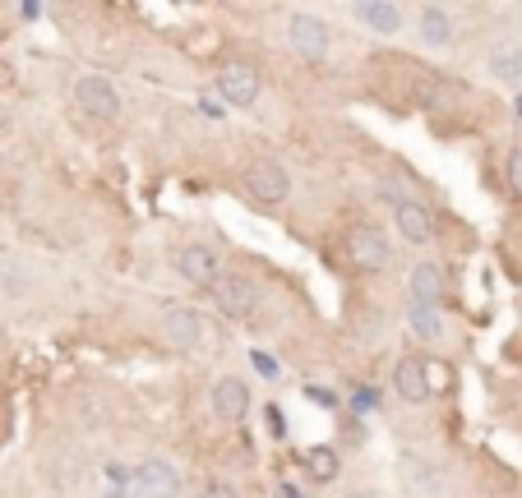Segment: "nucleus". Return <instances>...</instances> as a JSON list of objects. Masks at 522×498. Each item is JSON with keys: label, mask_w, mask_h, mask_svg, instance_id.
Segmentation results:
<instances>
[{"label": "nucleus", "mask_w": 522, "mask_h": 498, "mask_svg": "<svg viewBox=\"0 0 522 498\" xmlns=\"http://www.w3.org/2000/svg\"><path fill=\"white\" fill-rule=\"evenodd\" d=\"M347 254H352L356 268H365V273H379V268H389L393 245H389V236H384L379 226L361 222V226H352V231H347Z\"/></svg>", "instance_id": "nucleus-1"}, {"label": "nucleus", "mask_w": 522, "mask_h": 498, "mask_svg": "<svg viewBox=\"0 0 522 498\" xmlns=\"http://www.w3.org/2000/svg\"><path fill=\"white\" fill-rule=\"evenodd\" d=\"M213 300H218V309L227 319H250L259 305V286L241 273H222L218 282H213Z\"/></svg>", "instance_id": "nucleus-2"}, {"label": "nucleus", "mask_w": 522, "mask_h": 498, "mask_svg": "<svg viewBox=\"0 0 522 498\" xmlns=\"http://www.w3.org/2000/svg\"><path fill=\"white\" fill-rule=\"evenodd\" d=\"M74 102H79L93 120H116L121 116V93L111 88V79H98V74H88V79L74 83Z\"/></svg>", "instance_id": "nucleus-3"}, {"label": "nucleus", "mask_w": 522, "mask_h": 498, "mask_svg": "<svg viewBox=\"0 0 522 498\" xmlns=\"http://www.w3.org/2000/svg\"><path fill=\"white\" fill-rule=\"evenodd\" d=\"M245 190L255 194L259 203H282L292 194V180H287V171H282L278 162L259 157V162H250V171H245Z\"/></svg>", "instance_id": "nucleus-4"}, {"label": "nucleus", "mask_w": 522, "mask_h": 498, "mask_svg": "<svg viewBox=\"0 0 522 498\" xmlns=\"http://www.w3.org/2000/svg\"><path fill=\"white\" fill-rule=\"evenodd\" d=\"M218 93L227 97L231 107H250L259 97V70L255 65H245V60H231L218 70Z\"/></svg>", "instance_id": "nucleus-5"}, {"label": "nucleus", "mask_w": 522, "mask_h": 498, "mask_svg": "<svg viewBox=\"0 0 522 498\" xmlns=\"http://www.w3.org/2000/svg\"><path fill=\"white\" fill-rule=\"evenodd\" d=\"M287 42L296 47V56L315 60V65L328 56V28L319 24L315 14H292V24H287Z\"/></svg>", "instance_id": "nucleus-6"}, {"label": "nucleus", "mask_w": 522, "mask_h": 498, "mask_svg": "<svg viewBox=\"0 0 522 498\" xmlns=\"http://www.w3.org/2000/svg\"><path fill=\"white\" fill-rule=\"evenodd\" d=\"M245 411H250V388H245L241 379H218L213 383V415H218L222 425H236V420H245Z\"/></svg>", "instance_id": "nucleus-7"}, {"label": "nucleus", "mask_w": 522, "mask_h": 498, "mask_svg": "<svg viewBox=\"0 0 522 498\" xmlns=\"http://www.w3.org/2000/svg\"><path fill=\"white\" fill-rule=\"evenodd\" d=\"M393 388H398L402 402H430V374H425V360H412V356H402L398 369H393Z\"/></svg>", "instance_id": "nucleus-8"}, {"label": "nucleus", "mask_w": 522, "mask_h": 498, "mask_svg": "<svg viewBox=\"0 0 522 498\" xmlns=\"http://www.w3.org/2000/svg\"><path fill=\"white\" fill-rule=\"evenodd\" d=\"M176 268H181L185 282H195V286H213L218 282V254L204 245H185L181 254H176Z\"/></svg>", "instance_id": "nucleus-9"}, {"label": "nucleus", "mask_w": 522, "mask_h": 498, "mask_svg": "<svg viewBox=\"0 0 522 498\" xmlns=\"http://www.w3.org/2000/svg\"><path fill=\"white\" fill-rule=\"evenodd\" d=\"M134 485H139L144 498H176L181 494V475H176V466H167V462H144L139 475H134Z\"/></svg>", "instance_id": "nucleus-10"}, {"label": "nucleus", "mask_w": 522, "mask_h": 498, "mask_svg": "<svg viewBox=\"0 0 522 498\" xmlns=\"http://www.w3.org/2000/svg\"><path fill=\"white\" fill-rule=\"evenodd\" d=\"M162 332H167V342L176 346V351H195L199 337H204V319H199L195 309H167Z\"/></svg>", "instance_id": "nucleus-11"}, {"label": "nucleus", "mask_w": 522, "mask_h": 498, "mask_svg": "<svg viewBox=\"0 0 522 498\" xmlns=\"http://www.w3.org/2000/svg\"><path fill=\"white\" fill-rule=\"evenodd\" d=\"M407 291H412V305L416 309H435L439 300H444V273H439L435 263H416Z\"/></svg>", "instance_id": "nucleus-12"}, {"label": "nucleus", "mask_w": 522, "mask_h": 498, "mask_svg": "<svg viewBox=\"0 0 522 498\" xmlns=\"http://www.w3.org/2000/svg\"><path fill=\"white\" fill-rule=\"evenodd\" d=\"M356 19L379 37H389V33H398L402 28V10L398 5H389V0H361V5H356Z\"/></svg>", "instance_id": "nucleus-13"}, {"label": "nucleus", "mask_w": 522, "mask_h": 498, "mask_svg": "<svg viewBox=\"0 0 522 498\" xmlns=\"http://www.w3.org/2000/svg\"><path fill=\"white\" fill-rule=\"evenodd\" d=\"M393 213H398V231L412 240V245H425V240H430V231H435V226H430V213H425L421 203L398 199V208H393Z\"/></svg>", "instance_id": "nucleus-14"}, {"label": "nucleus", "mask_w": 522, "mask_h": 498, "mask_svg": "<svg viewBox=\"0 0 522 498\" xmlns=\"http://www.w3.org/2000/svg\"><path fill=\"white\" fill-rule=\"evenodd\" d=\"M416 28H421L425 47H449V42H453V24H449V14L439 10V5H425L421 24H416Z\"/></svg>", "instance_id": "nucleus-15"}, {"label": "nucleus", "mask_w": 522, "mask_h": 498, "mask_svg": "<svg viewBox=\"0 0 522 498\" xmlns=\"http://www.w3.org/2000/svg\"><path fill=\"white\" fill-rule=\"evenodd\" d=\"M407 323H412V337H421V342H439V337H444V319H439V309H416L412 305Z\"/></svg>", "instance_id": "nucleus-16"}, {"label": "nucleus", "mask_w": 522, "mask_h": 498, "mask_svg": "<svg viewBox=\"0 0 522 498\" xmlns=\"http://www.w3.org/2000/svg\"><path fill=\"white\" fill-rule=\"evenodd\" d=\"M305 471H310V480H319V485L333 480V475H338V452L333 448H310L305 452Z\"/></svg>", "instance_id": "nucleus-17"}, {"label": "nucleus", "mask_w": 522, "mask_h": 498, "mask_svg": "<svg viewBox=\"0 0 522 498\" xmlns=\"http://www.w3.org/2000/svg\"><path fill=\"white\" fill-rule=\"evenodd\" d=\"M490 70H495V79L513 83V79H518V74H522V51H513V47L495 51V56H490Z\"/></svg>", "instance_id": "nucleus-18"}, {"label": "nucleus", "mask_w": 522, "mask_h": 498, "mask_svg": "<svg viewBox=\"0 0 522 498\" xmlns=\"http://www.w3.org/2000/svg\"><path fill=\"white\" fill-rule=\"evenodd\" d=\"M509 190H513V199H522V143L509 157Z\"/></svg>", "instance_id": "nucleus-19"}, {"label": "nucleus", "mask_w": 522, "mask_h": 498, "mask_svg": "<svg viewBox=\"0 0 522 498\" xmlns=\"http://www.w3.org/2000/svg\"><path fill=\"white\" fill-rule=\"evenodd\" d=\"M250 365H255L259 374H264V379H278V374H282V369H278V360L268 356V351H255V356H250Z\"/></svg>", "instance_id": "nucleus-20"}, {"label": "nucleus", "mask_w": 522, "mask_h": 498, "mask_svg": "<svg viewBox=\"0 0 522 498\" xmlns=\"http://www.w3.org/2000/svg\"><path fill=\"white\" fill-rule=\"evenodd\" d=\"M375 402H379V397H375V388H356V397H352V406H356V411H375Z\"/></svg>", "instance_id": "nucleus-21"}, {"label": "nucleus", "mask_w": 522, "mask_h": 498, "mask_svg": "<svg viewBox=\"0 0 522 498\" xmlns=\"http://www.w3.org/2000/svg\"><path fill=\"white\" fill-rule=\"evenodd\" d=\"M204 498H241V494H236L231 485H222V480H213V485L204 489Z\"/></svg>", "instance_id": "nucleus-22"}, {"label": "nucleus", "mask_w": 522, "mask_h": 498, "mask_svg": "<svg viewBox=\"0 0 522 498\" xmlns=\"http://www.w3.org/2000/svg\"><path fill=\"white\" fill-rule=\"evenodd\" d=\"M310 402H319V406H333V397H328L324 388H310Z\"/></svg>", "instance_id": "nucleus-23"}, {"label": "nucleus", "mask_w": 522, "mask_h": 498, "mask_svg": "<svg viewBox=\"0 0 522 498\" xmlns=\"http://www.w3.org/2000/svg\"><path fill=\"white\" fill-rule=\"evenodd\" d=\"M347 498H375V494H370V489H352V494H347Z\"/></svg>", "instance_id": "nucleus-24"}, {"label": "nucleus", "mask_w": 522, "mask_h": 498, "mask_svg": "<svg viewBox=\"0 0 522 498\" xmlns=\"http://www.w3.org/2000/svg\"><path fill=\"white\" fill-rule=\"evenodd\" d=\"M518 116H522V97H518Z\"/></svg>", "instance_id": "nucleus-25"}]
</instances>
